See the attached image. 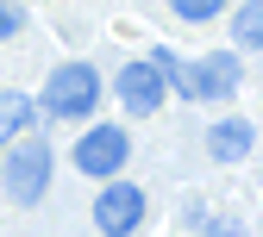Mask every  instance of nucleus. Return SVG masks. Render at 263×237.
I'll list each match as a JSON object with an SVG mask.
<instances>
[{"mask_svg":"<svg viewBox=\"0 0 263 237\" xmlns=\"http://www.w3.org/2000/svg\"><path fill=\"white\" fill-rule=\"evenodd\" d=\"M251 144H257V125L251 119H213L207 125V156L213 162H245Z\"/></svg>","mask_w":263,"mask_h":237,"instance_id":"0eeeda50","label":"nucleus"},{"mask_svg":"<svg viewBox=\"0 0 263 237\" xmlns=\"http://www.w3.org/2000/svg\"><path fill=\"white\" fill-rule=\"evenodd\" d=\"M201 231H207V237H245L238 219H201Z\"/></svg>","mask_w":263,"mask_h":237,"instance_id":"f8f14e48","label":"nucleus"},{"mask_svg":"<svg viewBox=\"0 0 263 237\" xmlns=\"http://www.w3.org/2000/svg\"><path fill=\"white\" fill-rule=\"evenodd\" d=\"M125 156H132V131L125 125H88L76 138V150H69V162L82 168L88 181H113L125 168Z\"/></svg>","mask_w":263,"mask_h":237,"instance_id":"20e7f679","label":"nucleus"},{"mask_svg":"<svg viewBox=\"0 0 263 237\" xmlns=\"http://www.w3.org/2000/svg\"><path fill=\"white\" fill-rule=\"evenodd\" d=\"M50 168H57L50 144L38 138V131H25L19 144L0 150V193H7L13 206H38L44 187H50Z\"/></svg>","mask_w":263,"mask_h":237,"instance_id":"f257e3e1","label":"nucleus"},{"mask_svg":"<svg viewBox=\"0 0 263 237\" xmlns=\"http://www.w3.org/2000/svg\"><path fill=\"white\" fill-rule=\"evenodd\" d=\"M101 69L94 62H63V69H50L44 94H38V113L44 119H94V106H101Z\"/></svg>","mask_w":263,"mask_h":237,"instance_id":"f03ea898","label":"nucleus"},{"mask_svg":"<svg viewBox=\"0 0 263 237\" xmlns=\"http://www.w3.org/2000/svg\"><path fill=\"white\" fill-rule=\"evenodd\" d=\"M170 13H176V19H188V25H207V19H219V13H226V0H170Z\"/></svg>","mask_w":263,"mask_h":237,"instance_id":"9d476101","label":"nucleus"},{"mask_svg":"<svg viewBox=\"0 0 263 237\" xmlns=\"http://www.w3.org/2000/svg\"><path fill=\"white\" fill-rule=\"evenodd\" d=\"M31 125H38V100H31V94H19V88H0V150H7V144H19Z\"/></svg>","mask_w":263,"mask_h":237,"instance_id":"6e6552de","label":"nucleus"},{"mask_svg":"<svg viewBox=\"0 0 263 237\" xmlns=\"http://www.w3.org/2000/svg\"><path fill=\"white\" fill-rule=\"evenodd\" d=\"M232 44L238 50H263V0H245L232 13Z\"/></svg>","mask_w":263,"mask_h":237,"instance_id":"1a4fd4ad","label":"nucleus"},{"mask_svg":"<svg viewBox=\"0 0 263 237\" xmlns=\"http://www.w3.org/2000/svg\"><path fill=\"white\" fill-rule=\"evenodd\" d=\"M144 212H151V200H144V187L138 181H107L101 193H94V231L101 237H132L144 225Z\"/></svg>","mask_w":263,"mask_h":237,"instance_id":"39448f33","label":"nucleus"},{"mask_svg":"<svg viewBox=\"0 0 263 237\" xmlns=\"http://www.w3.org/2000/svg\"><path fill=\"white\" fill-rule=\"evenodd\" d=\"M113 94H119V106H125L132 119H151V113L163 106V94H170V81H163V69L144 56V62H125V69L113 75Z\"/></svg>","mask_w":263,"mask_h":237,"instance_id":"423d86ee","label":"nucleus"},{"mask_svg":"<svg viewBox=\"0 0 263 237\" xmlns=\"http://www.w3.org/2000/svg\"><path fill=\"white\" fill-rule=\"evenodd\" d=\"M13 31H25V7L19 0H0V44H7Z\"/></svg>","mask_w":263,"mask_h":237,"instance_id":"9b49d317","label":"nucleus"},{"mask_svg":"<svg viewBox=\"0 0 263 237\" xmlns=\"http://www.w3.org/2000/svg\"><path fill=\"white\" fill-rule=\"evenodd\" d=\"M238 81H245V69H238V50H213V56H201V62H182L176 69V94L182 100H232L238 94Z\"/></svg>","mask_w":263,"mask_h":237,"instance_id":"7ed1b4c3","label":"nucleus"}]
</instances>
